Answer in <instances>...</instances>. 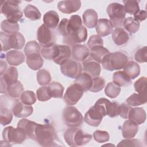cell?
<instances>
[{"instance_id":"cell-1","label":"cell","mask_w":147,"mask_h":147,"mask_svg":"<svg viewBox=\"0 0 147 147\" xmlns=\"http://www.w3.org/2000/svg\"><path fill=\"white\" fill-rule=\"evenodd\" d=\"M110 102L109 100L104 98L99 99L86 113L83 119L84 122L90 126H98L103 118L107 115V106Z\"/></svg>"},{"instance_id":"cell-2","label":"cell","mask_w":147,"mask_h":147,"mask_svg":"<svg viewBox=\"0 0 147 147\" xmlns=\"http://www.w3.org/2000/svg\"><path fill=\"white\" fill-rule=\"evenodd\" d=\"M34 139L40 145L42 146H51L55 145L57 136L55 128L49 124H39L34 129Z\"/></svg>"},{"instance_id":"cell-3","label":"cell","mask_w":147,"mask_h":147,"mask_svg":"<svg viewBox=\"0 0 147 147\" xmlns=\"http://www.w3.org/2000/svg\"><path fill=\"white\" fill-rule=\"evenodd\" d=\"M64 138L69 146H82L90 142L92 136L77 127H69L64 132Z\"/></svg>"},{"instance_id":"cell-4","label":"cell","mask_w":147,"mask_h":147,"mask_svg":"<svg viewBox=\"0 0 147 147\" xmlns=\"http://www.w3.org/2000/svg\"><path fill=\"white\" fill-rule=\"evenodd\" d=\"M128 62L127 56L121 52L109 53L102 61L103 68L107 71H113L122 69Z\"/></svg>"},{"instance_id":"cell-5","label":"cell","mask_w":147,"mask_h":147,"mask_svg":"<svg viewBox=\"0 0 147 147\" xmlns=\"http://www.w3.org/2000/svg\"><path fill=\"white\" fill-rule=\"evenodd\" d=\"M21 1L9 0L2 1L1 6V12L11 22L17 23L22 17V12L20 10L19 5Z\"/></svg>"},{"instance_id":"cell-6","label":"cell","mask_w":147,"mask_h":147,"mask_svg":"<svg viewBox=\"0 0 147 147\" xmlns=\"http://www.w3.org/2000/svg\"><path fill=\"white\" fill-rule=\"evenodd\" d=\"M0 38L2 51H6L11 48L21 49L25 42L24 36L20 32L13 34H9L1 32L0 33Z\"/></svg>"},{"instance_id":"cell-7","label":"cell","mask_w":147,"mask_h":147,"mask_svg":"<svg viewBox=\"0 0 147 147\" xmlns=\"http://www.w3.org/2000/svg\"><path fill=\"white\" fill-rule=\"evenodd\" d=\"M106 11L113 28H121L126 16L123 5L117 2L111 3L107 6Z\"/></svg>"},{"instance_id":"cell-8","label":"cell","mask_w":147,"mask_h":147,"mask_svg":"<svg viewBox=\"0 0 147 147\" xmlns=\"http://www.w3.org/2000/svg\"><path fill=\"white\" fill-rule=\"evenodd\" d=\"M63 119L66 125L69 127H80L83 121L81 113L74 106L65 107L63 111Z\"/></svg>"},{"instance_id":"cell-9","label":"cell","mask_w":147,"mask_h":147,"mask_svg":"<svg viewBox=\"0 0 147 147\" xmlns=\"http://www.w3.org/2000/svg\"><path fill=\"white\" fill-rule=\"evenodd\" d=\"M2 137L5 141L11 145L21 144L27 138V136L22 128H15L13 126L5 127L2 131Z\"/></svg>"},{"instance_id":"cell-10","label":"cell","mask_w":147,"mask_h":147,"mask_svg":"<svg viewBox=\"0 0 147 147\" xmlns=\"http://www.w3.org/2000/svg\"><path fill=\"white\" fill-rule=\"evenodd\" d=\"M37 38L42 48L51 47L55 44L56 36L49 28L44 24L41 25L37 32Z\"/></svg>"},{"instance_id":"cell-11","label":"cell","mask_w":147,"mask_h":147,"mask_svg":"<svg viewBox=\"0 0 147 147\" xmlns=\"http://www.w3.org/2000/svg\"><path fill=\"white\" fill-rule=\"evenodd\" d=\"M60 70L64 76L75 79L82 73V67L79 61L69 59L60 65Z\"/></svg>"},{"instance_id":"cell-12","label":"cell","mask_w":147,"mask_h":147,"mask_svg":"<svg viewBox=\"0 0 147 147\" xmlns=\"http://www.w3.org/2000/svg\"><path fill=\"white\" fill-rule=\"evenodd\" d=\"M84 91L76 83L72 84L67 89L63 99L65 103L69 106L76 105L81 99L83 95Z\"/></svg>"},{"instance_id":"cell-13","label":"cell","mask_w":147,"mask_h":147,"mask_svg":"<svg viewBox=\"0 0 147 147\" xmlns=\"http://www.w3.org/2000/svg\"><path fill=\"white\" fill-rule=\"evenodd\" d=\"M11 111L16 117L26 118L33 113V109L30 105H25L21 101L17 99L13 102Z\"/></svg>"},{"instance_id":"cell-14","label":"cell","mask_w":147,"mask_h":147,"mask_svg":"<svg viewBox=\"0 0 147 147\" xmlns=\"http://www.w3.org/2000/svg\"><path fill=\"white\" fill-rule=\"evenodd\" d=\"M87 30L83 25L77 32L63 37V42L65 44L73 46L74 45L84 42L87 40Z\"/></svg>"},{"instance_id":"cell-15","label":"cell","mask_w":147,"mask_h":147,"mask_svg":"<svg viewBox=\"0 0 147 147\" xmlns=\"http://www.w3.org/2000/svg\"><path fill=\"white\" fill-rule=\"evenodd\" d=\"M82 69L84 72L88 74L92 78L99 76L101 71L100 63L96 62L90 57L82 61Z\"/></svg>"},{"instance_id":"cell-16","label":"cell","mask_w":147,"mask_h":147,"mask_svg":"<svg viewBox=\"0 0 147 147\" xmlns=\"http://www.w3.org/2000/svg\"><path fill=\"white\" fill-rule=\"evenodd\" d=\"M71 55V49L68 45H56L55 56L53 60L57 64L61 65L70 59Z\"/></svg>"},{"instance_id":"cell-17","label":"cell","mask_w":147,"mask_h":147,"mask_svg":"<svg viewBox=\"0 0 147 147\" xmlns=\"http://www.w3.org/2000/svg\"><path fill=\"white\" fill-rule=\"evenodd\" d=\"M81 7V2L78 0L60 1L57 4L59 11L64 14H71L78 11Z\"/></svg>"},{"instance_id":"cell-18","label":"cell","mask_w":147,"mask_h":147,"mask_svg":"<svg viewBox=\"0 0 147 147\" xmlns=\"http://www.w3.org/2000/svg\"><path fill=\"white\" fill-rule=\"evenodd\" d=\"M71 54L74 60L83 61L88 57L90 50L86 45L75 44L72 47Z\"/></svg>"},{"instance_id":"cell-19","label":"cell","mask_w":147,"mask_h":147,"mask_svg":"<svg viewBox=\"0 0 147 147\" xmlns=\"http://www.w3.org/2000/svg\"><path fill=\"white\" fill-rule=\"evenodd\" d=\"M95 27L98 35L101 37L108 36L113 32V26L110 20L106 18L98 20Z\"/></svg>"},{"instance_id":"cell-20","label":"cell","mask_w":147,"mask_h":147,"mask_svg":"<svg viewBox=\"0 0 147 147\" xmlns=\"http://www.w3.org/2000/svg\"><path fill=\"white\" fill-rule=\"evenodd\" d=\"M138 130V126L130 120L125 121L122 127V136L125 138H133Z\"/></svg>"},{"instance_id":"cell-21","label":"cell","mask_w":147,"mask_h":147,"mask_svg":"<svg viewBox=\"0 0 147 147\" xmlns=\"http://www.w3.org/2000/svg\"><path fill=\"white\" fill-rule=\"evenodd\" d=\"M127 118L138 125H141L146 120L145 111L142 107L131 108Z\"/></svg>"},{"instance_id":"cell-22","label":"cell","mask_w":147,"mask_h":147,"mask_svg":"<svg viewBox=\"0 0 147 147\" xmlns=\"http://www.w3.org/2000/svg\"><path fill=\"white\" fill-rule=\"evenodd\" d=\"M26 64L32 70L40 69L44 64V60L40 53H34L26 55Z\"/></svg>"},{"instance_id":"cell-23","label":"cell","mask_w":147,"mask_h":147,"mask_svg":"<svg viewBox=\"0 0 147 147\" xmlns=\"http://www.w3.org/2000/svg\"><path fill=\"white\" fill-rule=\"evenodd\" d=\"M6 60L10 65L17 66L25 61V55L22 52L11 50L6 53Z\"/></svg>"},{"instance_id":"cell-24","label":"cell","mask_w":147,"mask_h":147,"mask_svg":"<svg viewBox=\"0 0 147 147\" xmlns=\"http://www.w3.org/2000/svg\"><path fill=\"white\" fill-rule=\"evenodd\" d=\"M75 83L77 84L84 92L90 91L92 86V78L85 72H82L75 78Z\"/></svg>"},{"instance_id":"cell-25","label":"cell","mask_w":147,"mask_h":147,"mask_svg":"<svg viewBox=\"0 0 147 147\" xmlns=\"http://www.w3.org/2000/svg\"><path fill=\"white\" fill-rule=\"evenodd\" d=\"M37 123L29 121L27 119L23 118L17 123V127L22 128L25 132L27 138L34 140V129Z\"/></svg>"},{"instance_id":"cell-26","label":"cell","mask_w":147,"mask_h":147,"mask_svg":"<svg viewBox=\"0 0 147 147\" xmlns=\"http://www.w3.org/2000/svg\"><path fill=\"white\" fill-rule=\"evenodd\" d=\"M84 24L88 28H95L98 22V14L92 9H88L84 11L83 14Z\"/></svg>"},{"instance_id":"cell-27","label":"cell","mask_w":147,"mask_h":147,"mask_svg":"<svg viewBox=\"0 0 147 147\" xmlns=\"http://www.w3.org/2000/svg\"><path fill=\"white\" fill-rule=\"evenodd\" d=\"M44 24L50 29H55L59 22V17L57 13L50 10L45 13L43 17Z\"/></svg>"},{"instance_id":"cell-28","label":"cell","mask_w":147,"mask_h":147,"mask_svg":"<svg viewBox=\"0 0 147 147\" xmlns=\"http://www.w3.org/2000/svg\"><path fill=\"white\" fill-rule=\"evenodd\" d=\"M112 38L115 44L122 45L127 42L129 39V36L123 28H119L113 30Z\"/></svg>"},{"instance_id":"cell-29","label":"cell","mask_w":147,"mask_h":147,"mask_svg":"<svg viewBox=\"0 0 147 147\" xmlns=\"http://www.w3.org/2000/svg\"><path fill=\"white\" fill-rule=\"evenodd\" d=\"M113 83L119 87L127 86L131 84V81L129 75L123 71L114 72L113 75Z\"/></svg>"},{"instance_id":"cell-30","label":"cell","mask_w":147,"mask_h":147,"mask_svg":"<svg viewBox=\"0 0 147 147\" xmlns=\"http://www.w3.org/2000/svg\"><path fill=\"white\" fill-rule=\"evenodd\" d=\"M1 77L3 79L7 86L14 84L18 81L17 69L14 67H10Z\"/></svg>"},{"instance_id":"cell-31","label":"cell","mask_w":147,"mask_h":147,"mask_svg":"<svg viewBox=\"0 0 147 147\" xmlns=\"http://www.w3.org/2000/svg\"><path fill=\"white\" fill-rule=\"evenodd\" d=\"M109 53V51L107 49L103 47L99 46L91 49L90 55L93 60L99 63H101L105 56Z\"/></svg>"},{"instance_id":"cell-32","label":"cell","mask_w":147,"mask_h":147,"mask_svg":"<svg viewBox=\"0 0 147 147\" xmlns=\"http://www.w3.org/2000/svg\"><path fill=\"white\" fill-rule=\"evenodd\" d=\"M123 68V71L129 75L131 79L136 78L140 74V67L137 63L134 61L127 62Z\"/></svg>"},{"instance_id":"cell-33","label":"cell","mask_w":147,"mask_h":147,"mask_svg":"<svg viewBox=\"0 0 147 147\" xmlns=\"http://www.w3.org/2000/svg\"><path fill=\"white\" fill-rule=\"evenodd\" d=\"M23 92V85L18 80L16 83L8 86L7 88V94L12 98H19Z\"/></svg>"},{"instance_id":"cell-34","label":"cell","mask_w":147,"mask_h":147,"mask_svg":"<svg viewBox=\"0 0 147 147\" xmlns=\"http://www.w3.org/2000/svg\"><path fill=\"white\" fill-rule=\"evenodd\" d=\"M126 103L133 106H137L145 104L147 101V95L133 93L126 99Z\"/></svg>"},{"instance_id":"cell-35","label":"cell","mask_w":147,"mask_h":147,"mask_svg":"<svg viewBox=\"0 0 147 147\" xmlns=\"http://www.w3.org/2000/svg\"><path fill=\"white\" fill-rule=\"evenodd\" d=\"M50 94L55 98H61L63 95L64 87L60 83L52 82L48 86Z\"/></svg>"},{"instance_id":"cell-36","label":"cell","mask_w":147,"mask_h":147,"mask_svg":"<svg viewBox=\"0 0 147 147\" xmlns=\"http://www.w3.org/2000/svg\"><path fill=\"white\" fill-rule=\"evenodd\" d=\"M25 17L31 21H36L40 19L41 13L38 9L32 5H28L24 9Z\"/></svg>"},{"instance_id":"cell-37","label":"cell","mask_w":147,"mask_h":147,"mask_svg":"<svg viewBox=\"0 0 147 147\" xmlns=\"http://www.w3.org/2000/svg\"><path fill=\"white\" fill-rule=\"evenodd\" d=\"M140 26V22L131 17L125 18L123 22V28L131 33H136L139 30Z\"/></svg>"},{"instance_id":"cell-38","label":"cell","mask_w":147,"mask_h":147,"mask_svg":"<svg viewBox=\"0 0 147 147\" xmlns=\"http://www.w3.org/2000/svg\"><path fill=\"white\" fill-rule=\"evenodd\" d=\"M2 30L9 34H13L18 32L20 26L18 23L11 22L7 20H3L1 24Z\"/></svg>"},{"instance_id":"cell-39","label":"cell","mask_w":147,"mask_h":147,"mask_svg":"<svg viewBox=\"0 0 147 147\" xmlns=\"http://www.w3.org/2000/svg\"><path fill=\"white\" fill-rule=\"evenodd\" d=\"M37 80L40 86L49 84L51 81V76L49 72L45 69H40L36 75Z\"/></svg>"},{"instance_id":"cell-40","label":"cell","mask_w":147,"mask_h":147,"mask_svg":"<svg viewBox=\"0 0 147 147\" xmlns=\"http://www.w3.org/2000/svg\"><path fill=\"white\" fill-rule=\"evenodd\" d=\"M121 92V87L113 82H109L105 88V94L110 98H117Z\"/></svg>"},{"instance_id":"cell-41","label":"cell","mask_w":147,"mask_h":147,"mask_svg":"<svg viewBox=\"0 0 147 147\" xmlns=\"http://www.w3.org/2000/svg\"><path fill=\"white\" fill-rule=\"evenodd\" d=\"M13 119V114L7 108L1 107L0 109V121L3 126L9 124Z\"/></svg>"},{"instance_id":"cell-42","label":"cell","mask_w":147,"mask_h":147,"mask_svg":"<svg viewBox=\"0 0 147 147\" xmlns=\"http://www.w3.org/2000/svg\"><path fill=\"white\" fill-rule=\"evenodd\" d=\"M124 3L125 11L130 14H134L137 11L140 10V7L138 5V2L137 1H123Z\"/></svg>"},{"instance_id":"cell-43","label":"cell","mask_w":147,"mask_h":147,"mask_svg":"<svg viewBox=\"0 0 147 147\" xmlns=\"http://www.w3.org/2000/svg\"><path fill=\"white\" fill-rule=\"evenodd\" d=\"M21 101L27 105H32L36 101V96L35 94L29 90L24 91L20 96Z\"/></svg>"},{"instance_id":"cell-44","label":"cell","mask_w":147,"mask_h":147,"mask_svg":"<svg viewBox=\"0 0 147 147\" xmlns=\"http://www.w3.org/2000/svg\"><path fill=\"white\" fill-rule=\"evenodd\" d=\"M147 79L145 76L139 78L134 84V89L138 94L146 95Z\"/></svg>"},{"instance_id":"cell-45","label":"cell","mask_w":147,"mask_h":147,"mask_svg":"<svg viewBox=\"0 0 147 147\" xmlns=\"http://www.w3.org/2000/svg\"><path fill=\"white\" fill-rule=\"evenodd\" d=\"M40 46L38 43L37 41L33 40L26 43L24 48V52L26 56L34 53H40Z\"/></svg>"},{"instance_id":"cell-46","label":"cell","mask_w":147,"mask_h":147,"mask_svg":"<svg viewBox=\"0 0 147 147\" xmlns=\"http://www.w3.org/2000/svg\"><path fill=\"white\" fill-rule=\"evenodd\" d=\"M36 94L38 100L41 102L47 101L52 98L48 87L47 86H42L38 88L36 91Z\"/></svg>"},{"instance_id":"cell-47","label":"cell","mask_w":147,"mask_h":147,"mask_svg":"<svg viewBox=\"0 0 147 147\" xmlns=\"http://www.w3.org/2000/svg\"><path fill=\"white\" fill-rule=\"evenodd\" d=\"M105 79L99 76L92 78V86L90 89L92 92H98L101 91L105 87Z\"/></svg>"},{"instance_id":"cell-48","label":"cell","mask_w":147,"mask_h":147,"mask_svg":"<svg viewBox=\"0 0 147 147\" xmlns=\"http://www.w3.org/2000/svg\"><path fill=\"white\" fill-rule=\"evenodd\" d=\"M56 44L51 47L42 48L40 50L41 55L47 60H53L56 53Z\"/></svg>"},{"instance_id":"cell-49","label":"cell","mask_w":147,"mask_h":147,"mask_svg":"<svg viewBox=\"0 0 147 147\" xmlns=\"http://www.w3.org/2000/svg\"><path fill=\"white\" fill-rule=\"evenodd\" d=\"M93 137L95 141L98 143L107 142L110 139V136L107 131L103 130H96L93 133Z\"/></svg>"},{"instance_id":"cell-50","label":"cell","mask_w":147,"mask_h":147,"mask_svg":"<svg viewBox=\"0 0 147 147\" xmlns=\"http://www.w3.org/2000/svg\"><path fill=\"white\" fill-rule=\"evenodd\" d=\"M119 105L116 102H110L107 109V115L114 118L119 115Z\"/></svg>"},{"instance_id":"cell-51","label":"cell","mask_w":147,"mask_h":147,"mask_svg":"<svg viewBox=\"0 0 147 147\" xmlns=\"http://www.w3.org/2000/svg\"><path fill=\"white\" fill-rule=\"evenodd\" d=\"M87 45L90 49L96 47H103V40L102 37L99 36L98 35H92L90 37L87 41Z\"/></svg>"},{"instance_id":"cell-52","label":"cell","mask_w":147,"mask_h":147,"mask_svg":"<svg viewBox=\"0 0 147 147\" xmlns=\"http://www.w3.org/2000/svg\"><path fill=\"white\" fill-rule=\"evenodd\" d=\"M134 59L136 61L142 63H145L147 59V48L146 46L138 49L135 55Z\"/></svg>"},{"instance_id":"cell-53","label":"cell","mask_w":147,"mask_h":147,"mask_svg":"<svg viewBox=\"0 0 147 147\" xmlns=\"http://www.w3.org/2000/svg\"><path fill=\"white\" fill-rule=\"evenodd\" d=\"M142 144L140 140L137 139L125 138L122 140L118 145L117 146H141Z\"/></svg>"},{"instance_id":"cell-54","label":"cell","mask_w":147,"mask_h":147,"mask_svg":"<svg viewBox=\"0 0 147 147\" xmlns=\"http://www.w3.org/2000/svg\"><path fill=\"white\" fill-rule=\"evenodd\" d=\"M131 107L130 105L127 103H123L119 105V115L123 119H127L128 118V115L130 110L131 109Z\"/></svg>"},{"instance_id":"cell-55","label":"cell","mask_w":147,"mask_h":147,"mask_svg":"<svg viewBox=\"0 0 147 147\" xmlns=\"http://www.w3.org/2000/svg\"><path fill=\"white\" fill-rule=\"evenodd\" d=\"M134 18L139 22L140 21H143L146 18V11L144 10H140L134 14Z\"/></svg>"},{"instance_id":"cell-56","label":"cell","mask_w":147,"mask_h":147,"mask_svg":"<svg viewBox=\"0 0 147 147\" xmlns=\"http://www.w3.org/2000/svg\"><path fill=\"white\" fill-rule=\"evenodd\" d=\"M7 86L3 81V79L1 77V93L7 94Z\"/></svg>"},{"instance_id":"cell-57","label":"cell","mask_w":147,"mask_h":147,"mask_svg":"<svg viewBox=\"0 0 147 147\" xmlns=\"http://www.w3.org/2000/svg\"><path fill=\"white\" fill-rule=\"evenodd\" d=\"M7 64L5 61L1 60V75H2L3 73L6 71Z\"/></svg>"}]
</instances>
